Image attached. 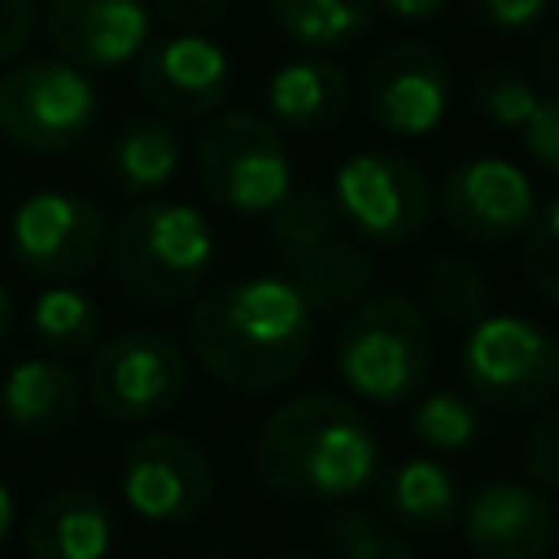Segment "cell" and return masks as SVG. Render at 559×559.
<instances>
[{"instance_id":"22","label":"cell","mask_w":559,"mask_h":559,"mask_svg":"<svg viewBox=\"0 0 559 559\" xmlns=\"http://www.w3.org/2000/svg\"><path fill=\"white\" fill-rule=\"evenodd\" d=\"M271 22L284 39L310 52L354 48L376 26V0H266Z\"/></svg>"},{"instance_id":"28","label":"cell","mask_w":559,"mask_h":559,"mask_svg":"<svg viewBox=\"0 0 559 559\" xmlns=\"http://www.w3.org/2000/svg\"><path fill=\"white\" fill-rule=\"evenodd\" d=\"M467 96H472V109L480 118H489L493 127H507V131H520L537 105V87L533 79L511 66V61H489L472 74L467 83Z\"/></svg>"},{"instance_id":"25","label":"cell","mask_w":559,"mask_h":559,"mask_svg":"<svg viewBox=\"0 0 559 559\" xmlns=\"http://www.w3.org/2000/svg\"><path fill=\"white\" fill-rule=\"evenodd\" d=\"M424 306L445 328H472L493 310V288L476 262L459 253H437L424 266Z\"/></svg>"},{"instance_id":"23","label":"cell","mask_w":559,"mask_h":559,"mask_svg":"<svg viewBox=\"0 0 559 559\" xmlns=\"http://www.w3.org/2000/svg\"><path fill=\"white\" fill-rule=\"evenodd\" d=\"M183 166V135L170 118H131L114 140V175L118 188L131 197L166 188Z\"/></svg>"},{"instance_id":"14","label":"cell","mask_w":559,"mask_h":559,"mask_svg":"<svg viewBox=\"0 0 559 559\" xmlns=\"http://www.w3.org/2000/svg\"><path fill=\"white\" fill-rule=\"evenodd\" d=\"M140 96L170 122H197L218 114L231 92V57L201 31H175L148 39L135 57Z\"/></svg>"},{"instance_id":"2","label":"cell","mask_w":559,"mask_h":559,"mask_svg":"<svg viewBox=\"0 0 559 559\" xmlns=\"http://www.w3.org/2000/svg\"><path fill=\"white\" fill-rule=\"evenodd\" d=\"M253 467L280 498L341 502L380 472V437L349 397L297 393L262 419Z\"/></svg>"},{"instance_id":"32","label":"cell","mask_w":559,"mask_h":559,"mask_svg":"<svg viewBox=\"0 0 559 559\" xmlns=\"http://www.w3.org/2000/svg\"><path fill=\"white\" fill-rule=\"evenodd\" d=\"M520 131H524L528 157L542 170L559 175V87H550L546 96H537V105H533V114H528V122Z\"/></svg>"},{"instance_id":"27","label":"cell","mask_w":559,"mask_h":559,"mask_svg":"<svg viewBox=\"0 0 559 559\" xmlns=\"http://www.w3.org/2000/svg\"><path fill=\"white\" fill-rule=\"evenodd\" d=\"M336 227H341L336 201H332V192H319V188H288L266 210V231L284 258L336 236Z\"/></svg>"},{"instance_id":"12","label":"cell","mask_w":559,"mask_h":559,"mask_svg":"<svg viewBox=\"0 0 559 559\" xmlns=\"http://www.w3.org/2000/svg\"><path fill=\"white\" fill-rule=\"evenodd\" d=\"M441 223L467 245H511L537 214V192L528 175L493 153L459 157L437 188Z\"/></svg>"},{"instance_id":"16","label":"cell","mask_w":559,"mask_h":559,"mask_svg":"<svg viewBox=\"0 0 559 559\" xmlns=\"http://www.w3.org/2000/svg\"><path fill=\"white\" fill-rule=\"evenodd\" d=\"M463 542L476 559H546L555 546V511L524 480L480 485L463 511Z\"/></svg>"},{"instance_id":"19","label":"cell","mask_w":559,"mask_h":559,"mask_svg":"<svg viewBox=\"0 0 559 559\" xmlns=\"http://www.w3.org/2000/svg\"><path fill=\"white\" fill-rule=\"evenodd\" d=\"M349 109V79L336 61L323 57H297L284 61L271 79H266V122L310 135V131H328L345 118Z\"/></svg>"},{"instance_id":"10","label":"cell","mask_w":559,"mask_h":559,"mask_svg":"<svg viewBox=\"0 0 559 559\" xmlns=\"http://www.w3.org/2000/svg\"><path fill=\"white\" fill-rule=\"evenodd\" d=\"M105 214L70 188L31 192L9 218V253L26 280L70 284L105 258Z\"/></svg>"},{"instance_id":"24","label":"cell","mask_w":559,"mask_h":559,"mask_svg":"<svg viewBox=\"0 0 559 559\" xmlns=\"http://www.w3.org/2000/svg\"><path fill=\"white\" fill-rule=\"evenodd\" d=\"M31 332L48 358H79L100 341V310L74 284H44L31 301Z\"/></svg>"},{"instance_id":"39","label":"cell","mask_w":559,"mask_h":559,"mask_svg":"<svg viewBox=\"0 0 559 559\" xmlns=\"http://www.w3.org/2000/svg\"><path fill=\"white\" fill-rule=\"evenodd\" d=\"M13 319H17V310H13V293L0 284V341L13 332Z\"/></svg>"},{"instance_id":"40","label":"cell","mask_w":559,"mask_h":559,"mask_svg":"<svg viewBox=\"0 0 559 559\" xmlns=\"http://www.w3.org/2000/svg\"><path fill=\"white\" fill-rule=\"evenodd\" d=\"M280 559H319L314 550H293V555H280Z\"/></svg>"},{"instance_id":"38","label":"cell","mask_w":559,"mask_h":559,"mask_svg":"<svg viewBox=\"0 0 559 559\" xmlns=\"http://www.w3.org/2000/svg\"><path fill=\"white\" fill-rule=\"evenodd\" d=\"M13 515H17V507H13V489L0 480V546H4L9 533H13Z\"/></svg>"},{"instance_id":"29","label":"cell","mask_w":559,"mask_h":559,"mask_svg":"<svg viewBox=\"0 0 559 559\" xmlns=\"http://www.w3.org/2000/svg\"><path fill=\"white\" fill-rule=\"evenodd\" d=\"M323 533L341 559H419L411 542H402L384 520H376L362 507H336Z\"/></svg>"},{"instance_id":"30","label":"cell","mask_w":559,"mask_h":559,"mask_svg":"<svg viewBox=\"0 0 559 559\" xmlns=\"http://www.w3.org/2000/svg\"><path fill=\"white\" fill-rule=\"evenodd\" d=\"M520 266L524 280L550 301L559 306V197H550L546 205H537L533 223L520 236Z\"/></svg>"},{"instance_id":"8","label":"cell","mask_w":559,"mask_h":559,"mask_svg":"<svg viewBox=\"0 0 559 559\" xmlns=\"http://www.w3.org/2000/svg\"><path fill=\"white\" fill-rule=\"evenodd\" d=\"M188 389V354L166 332L131 328L96 341L83 393L92 411L114 424H148L166 415Z\"/></svg>"},{"instance_id":"26","label":"cell","mask_w":559,"mask_h":559,"mask_svg":"<svg viewBox=\"0 0 559 559\" xmlns=\"http://www.w3.org/2000/svg\"><path fill=\"white\" fill-rule=\"evenodd\" d=\"M411 432H415L419 445H428L437 454H459V450H467V445L480 441L485 415H480V406L467 393H459V389H432V393H424L415 402Z\"/></svg>"},{"instance_id":"41","label":"cell","mask_w":559,"mask_h":559,"mask_svg":"<svg viewBox=\"0 0 559 559\" xmlns=\"http://www.w3.org/2000/svg\"><path fill=\"white\" fill-rule=\"evenodd\" d=\"M555 537H559V524H555Z\"/></svg>"},{"instance_id":"9","label":"cell","mask_w":559,"mask_h":559,"mask_svg":"<svg viewBox=\"0 0 559 559\" xmlns=\"http://www.w3.org/2000/svg\"><path fill=\"white\" fill-rule=\"evenodd\" d=\"M332 201L341 223H349V236L384 249L415 240L437 214L428 175L411 157L384 148L345 157L332 175Z\"/></svg>"},{"instance_id":"33","label":"cell","mask_w":559,"mask_h":559,"mask_svg":"<svg viewBox=\"0 0 559 559\" xmlns=\"http://www.w3.org/2000/svg\"><path fill=\"white\" fill-rule=\"evenodd\" d=\"M550 0H463V9L493 35H524L542 22Z\"/></svg>"},{"instance_id":"20","label":"cell","mask_w":559,"mask_h":559,"mask_svg":"<svg viewBox=\"0 0 559 559\" xmlns=\"http://www.w3.org/2000/svg\"><path fill=\"white\" fill-rule=\"evenodd\" d=\"M371 275H376V262L358 236L336 231L310 249L288 253V284L301 293V301L314 314H336L358 306L371 288Z\"/></svg>"},{"instance_id":"5","label":"cell","mask_w":559,"mask_h":559,"mask_svg":"<svg viewBox=\"0 0 559 559\" xmlns=\"http://www.w3.org/2000/svg\"><path fill=\"white\" fill-rule=\"evenodd\" d=\"M192 162L210 201L240 218H266V210L293 188V162L280 127L249 109L210 114L192 144Z\"/></svg>"},{"instance_id":"4","label":"cell","mask_w":559,"mask_h":559,"mask_svg":"<svg viewBox=\"0 0 559 559\" xmlns=\"http://www.w3.org/2000/svg\"><path fill=\"white\" fill-rule=\"evenodd\" d=\"M332 362L354 397L376 406H402L419 397L432 367L428 314L402 293L362 297L336 328Z\"/></svg>"},{"instance_id":"1","label":"cell","mask_w":559,"mask_h":559,"mask_svg":"<svg viewBox=\"0 0 559 559\" xmlns=\"http://www.w3.org/2000/svg\"><path fill=\"white\" fill-rule=\"evenodd\" d=\"M192 358L231 393H275L293 384L314 349V310L288 275L214 284L188 314Z\"/></svg>"},{"instance_id":"11","label":"cell","mask_w":559,"mask_h":559,"mask_svg":"<svg viewBox=\"0 0 559 559\" xmlns=\"http://www.w3.org/2000/svg\"><path fill=\"white\" fill-rule=\"evenodd\" d=\"M358 105L376 131L419 140L437 131L450 109V66L424 39H393L367 61Z\"/></svg>"},{"instance_id":"34","label":"cell","mask_w":559,"mask_h":559,"mask_svg":"<svg viewBox=\"0 0 559 559\" xmlns=\"http://www.w3.org/2000/svg\"><path fill=\"white\" fill-rule=\"evenodd\" d=\"M39 26V0H0V61H13Z\"/></svg>"},{"instance_id":"35","label":"cell","mask_w":559,"mask_h":559,"mask_svg":"<svg viewBox=\"0 0 559 559\" xmlns=\"http://www.w3.org/2000/svg\"><path fill=\"white\" fill-rule=\"evenodd\" d=\"M153 9L175 26V31H210L227 17L231 0H153Z\"/></svg>"},{"instance_id":"17","label":"cell","mask_w":559,"mask_h":559,"mask_svg":"<svg viewBox=\"0 0 559 559\" xmlns=\"http://www.w3.org/2000/svg\"><path fill=\"white\" fill-rule=\"evenodd\" d=\"M114 546V515L100 493L83 485L52 489L26 520L31 559H105Z\"/></svg>"},{"instance_id":"31","label":"cell","mask_w":559,"mask_h":559,"mask_svg":"<svg viewBox=\"0 0 559 559\" xmlns=\"http://www.w3.org/2000/svg\"><path fill=\"white\" fill-rule=\"evenodd\" d=\"M520 463H524L528 485H537L546 493H559V402H550L533 419V428L524 432Z\"/></svg>"},{"instance_id":"21","label":"cell","mask_w":559,"mask_h":559,"mask_svg":"<svg viewBox=\"0 0 559 559\" xmlns=\"http://www.w3.org/2000/svg\"><path fill=\"white\" fill-rule=\"evenodd\" d=\"M384 511L415 533H445L463 511V489L441 459H402L380 485Z\"/></svg>"},{"instance_id":"42","label":"cell","mask_w":559,"mask_h":559,"mask_svg":"<svg viewBox=\"0 0 559 559\" xmlns=\"http://www.w3.org/2000/svg\"><path fill=\"white\" fill-rule=\"evenodd\" d=\"M555 4H559V0H555Z\"/></svg>"},{"instance_id":"36","label":"cell","mask_w":559,"mask_h":559,"mask_svg":"<svg viewBox=\"0 0 559 559\" xmlns=\"http://www.w3.org/2000/svg\"><path fill=\"white\" fill-rule=\"evenodd\" d=\"M450 0H376V9H384L397 22H432L437 13H445Z\"/></svg>"},{"instance_id":"15","label":"cell","mask_w":559,"mask_h":559,"mask_svg":"<svg viewBox=\"0 0 559 559\" xmlns=\"http://www.w3.org/2000/svg\"><path fill=\"white\" fill-rule=\"evenodd\" d=\"M44 31L61 61L105 74L144 52L153 39V9L148 0H48Z\"/></svg>"},{"instance_id":"37","label":"cell","mask_w":559,"mask_h":559,"mask_svg":"<svg viewBox=\"0 0 559 559\" xmlns=\"http://www.w3.org/2000/svg\"><path fill=\"white\" fill-rule=\"evenodd\" d=\"M533 70L546 87H559V31L555 35H542L537 44V57H533Z\"/></svg>"},{"instance_id":"18","label":"cell","mask_w":559,"mask_h":559,"mask_svg":"<svg viewBox=\"0 0 559 559\" xmlns=\"http://www.w3.org/2000/svg\"><path fill=\"white\" fill-rule=\"evenodd\" d=\"M83 406V380L48 354L22 358L4 371L0 411L26 437H57L74 424Z\"/></svg>"},{"instance_id":"7","label":"cell","mask_w":559,"mask_h":559,"mask_svg":"<svg viewBox=\"0 0 559 559\" xmlns=\"http://www.w3.org/2000/svg\"><path fill=\"white\" fill-rule=\"evenodd\" d=\"M100 96L87 70L61 57H31L0 74V135L26 153H66L96 127Z\"/></svg>"},{"instance_id":"3","label":"cell","mask_w":559,"mask_h":559,"mask_svg":"<svg viewBox=\"0 0 559 559\" xmlns=\"http://www.w3.org/2000/svg\"><path fill=\"white\" fill-rule=\"evenodd\" d=\"M105 262L140 306H183L214 271V227L188 201H140L105 236Z\"/></svg>"},{"instance_id":"13","label":"cell","mask_w":559,"mask_h":559,"mask_svg":"<svg viewBox=\"0 0 559 559\" xmlns=\"http://www.w3.org/2000/svg\"><path fill=\"white\" fill-rule=\"evenodd\" d=\"M122 502L148 524H188L214 502V467L179 432H144L118 463Z\"/></svg>"},{"instance_id":"6","label":"cell","mask_w":559,"mask_h":559,"mask_svg":"<svg viewBox=\"0 0 559 559\" xmlns=\"http://www.w3.org/2000/svg\"><path fill=\"white\" fill-rule=\"evenodd\" d=\"M463 384L493 411H533L559 393V336L528 314H485L459 349Z\"/></svg>"}]
</instances>
